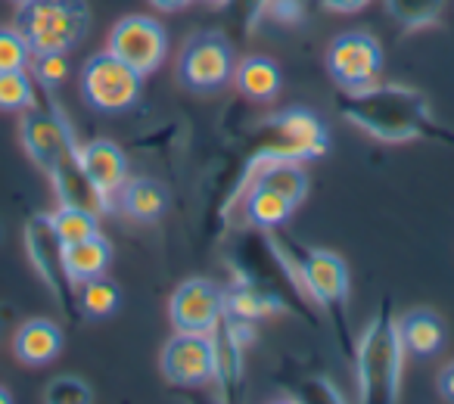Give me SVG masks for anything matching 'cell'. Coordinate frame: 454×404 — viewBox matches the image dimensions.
I'll return each instance as SVG.
<instances>
[{
    "mask_svg": "<svg viewBox=\"0 0 454 404\" xmlns=\"http://www.w3.org/2000/svg\"><path fill=\"white\" fill-rule=\"evenodd\" d=\"M342 115L371 137L386 144H404L433 131V115L417 90L395 84H373L358 94L342 97Z\"/></svg>",
    "mask_w": 454,
    "mask_h": 404,
    "instance_id": "1",
    "label": "cell"
},
{
    "mask_svg": "<svg viewBox=\"0 0 454 404\" xmlns=\"http://www.w3.org/2000/svg\"><path fill=\"white\" fill-rule=\"evenodd\" d=\"M404 346L389 311H380L358 339V398L367 404H392L402 389Z\"/></svg>",
    "mask_w": 454,
    "mask_h": 404,
    "instance_id": "2",
    "label": "cell"
},
{
    "mask_svg": "<svg viewBox=\"0 0 454 404\" xmlns=\"http://www.w3.org/2000/svg\"><path fill=\"white\" fill-rule=\"evenodd\" d=\"M16 32L35 53H72L90 28L84 0H22L16 10Z\"/></svg>",
    "mask_w": 454,
    "mask_h": 404,
    "instance_id": "3",
    "label": "cell"
},
{
    "mask_svg": "<svg viewBox=\"0 0 454 404\" xmlns=\"http://www.w3.org/2000/svg\"><path fill=\"white\" fill-rule=\"evenodd\" d=\"M140 90H144V75H137L109 50L94 53L82 69V97L97 113H128L137 106Z\"/></svg>",
    "mask_w": 454,
    "mask_h": 404,
    "instance_id": "4",
    "label": "cell"
},
{
    "mask_svg": "<svg viewBox=\"0 0 454 404\" xmlns=\"http://www.w3.org/2000/svg\"><path fill=\"white\" fill-rule=\"evenodd\" d=\"M259 159H290V162H305L327 152V128L315 113L305 109H286L274 115L259 131Z\"/></svg>",
    "mask_w": 454,
    "mask_h": 404,
    "instance_id": "5",
    "label": "cell"
},
{
    "mask_svg": "<svg viewBox=\"0 0 454 404\" xmlns=\"http://www.w3.org/2000/svg\"><path fill=\"white\" fill-rule=\"evenodd\" d=\"M177 78H181L184 88L200 90V94L224 88L234 78V50H231L224 35L206 32L190 38L187 47L181 50Z\"/></svg>",
    "mask_w": 454,
    "mask_h": 404,
    "instance_id": "6",
    "label": "cell"
},
{
    "mask_svg": "<svg viewBox=\"0 0 454 404\" xmlns=\"http://www.w3.org/2000/svg\"><path fill=\"white\" fill-rule=\"evenodd\" d=\"M26 252L32 259L35 271L41 274V280L47 284V290L53 292V299L59 302V308L75 315V284L66 274L63 261V240L57 237L51 224V215H32L26 221Z\"/></svg>",
    "mask_w": 454,
    "mask_h": 404,
    "instance_id": "7",
    "label": "cell"
},
{
    "mask_svg": "<svg viewBox=\"0 0 454 404\" xmlns=\"http://www.w3.org/2000/svg\"><path fill=\"white\" fill-rule=\"evenodd\" d=\"M327 69L346 94H358V90L377 84L380 72H383V50L371 35L346 32L330 44Z\"/></svg>",
    "mask_w": 454,
    "mask_h": 404,
    "instance_id": "8",
    "label": "cell"
},
{
    "mask_svg": "<svg viewBox=\"0 0 454 404\" xmlns=\"http://www.w3.org/2000/svg\"><path fill=\"white\" fill-rule=\"evenodd\" d=\"M109 53L131 66L137 75H153L165 63L168 53V35L150 16H125L109 32Z\"/></svg>",
    "mask_w": 454,
    "mask_h": 404,
    "instance_id": "9",
    "label": "cell"
},
{
    "mask_svg": "<svg viewBox=\"0 0 454 404\" xmlns=\"http://www.w3.org/2000/svg\"><path fill=\"white\" fill-rule=\"evenodd\" d=\"M162 373L171 385L202 389L218 379L212 333H177L162 348Z\"/></svg>",
    "mask_w": 454,
    "mask_h": 404,
    "instance_id": "10",
    "label": "cell"
},
{
    "mask_svg": "<svg viewBox=\"0 0 454 404\" xmlns=\"http://www.w3.org/2000/svg\"><path fill=\"white\" fill-rule=\"evenodd\" d=\"M177 333H215L227 317V296L206 277L184 280L168 302Z\"/></svg>",
    "mask_w": 454,
    "mask_h": 404,
    "instance_id": "11",
    "label": "cell"
},
{
    "mask_svg": "<svg viewBox=\"0 0 454 404\" xmlns=\"http://www.w3.org/2000/svg\"><path fill=\"white\" fill-rule=\"evenodd\" d=\"M299 274L309 286L311 299L327 311H340L348 296V268L340 255L327 249H305L299 259Z\"/></svg>",
    "mask_w": 454,
    "mask_h": 404,
    "instance_id": "12",
    "label": "cell"
},
{
    "mask_svg": "<svg viewBox=\"0 0 454 404\" xmlns=\"http://www.w3.org/2000/svg\"><path fill=\"white\" fill-rule=\"evenodd\" d=\"M78 165H82L90 187L100 193L103 206L113 209L115 193H119V187L128 181V156L121 152V146L103 137L90 140V144L78 146Z\"/></svg>",
    "mask_w": 454,
    "mask_h": 404,
    "instance_id": "13",
    "label": "cell"
},
{
    "mask_svg": "<svg viewBox=\"0 0 454 404\" xmlns=\"http://www.w3.org/2000/svg\"><path fill=\"white\" fill-rule=\"evenodd\" d=\"M115 206L125 212L131 221L150 224L159 221L168 209V190L153 177H128L115 193Z\"/></svg>",
    "mask_w": 454,
    "mask_h": 404,
    "instance_id": "14",
    "label": "cell"
},
{
    "mask_svg": "<svg viewBox=\"0 0 454 404\" xmlns=\"http://www.w3.org/2000/svg\"><path fill=\"white\" fill-rule=\"evenodd\" d=\"M13 352H16V358L28 367L51 364V361L63 352V330L53 321H47V317L26 321L13 339Z\"/></svg>",
    "mask_w": 454,
    "mask_h": 404,
    "instance_id": "15",
    "label": "cell"
},
{
    "mask_svg": "<svg viewBox=\"0 0 454 404\" xmlns=\"http://www.w3.org/2000/svg\"><path fill=\"white\" fill-rule=\"evenodd\" d=\"M398 323V339L404 346V354L411 358H433V354L442 352L445 346V323L439 321V315L433 311H408Z\"/></svg>",
    "mask_w": 454,
    "mask_h": 404,
    "instance_id": "16",
    "label": "cell"
},
{
    "mask_svg": "<svg viewBox=\"0 0 454 404\" xmlns=\"http://www.w3.org/2000/svg\"><path fill=\"white\" fill-rule=\"evenodd\" d=\"M63 261H66V274H69V280L78 286L82 280L106 274L109 261H113V246L103 240V234L84 237V240L63 246Z\"/></svg>",
    "mask_w": 454,
    "mask_h": 404,
    "instance_id": "17",
    "label": "cell"
},
{
    "mask_svg": "<svg viewBox=\"0 0 454 404\" xmlns=\"http://www.w3.org/2000/svg\"><path fill=\"white\" fill-rule=\"evenodd\" d=\"M293 212H296V206H293L290 199H284L278 190L265 187V183H259V181H253V187L243 196V215H247L249 224H255V228H262V230L286 224Z\"/></svg>",
    "mask_w": 454,
    "mask_h": 404,
    "instance_id": "18",
    "label": "cell"
},
{
    "mask_svg": "<svg viewBox=\"0 0 454 404\" xmlns=\"http://www.w3.org/2000/svg\"><path fill=\"white\" fill-rule=\"evenodd\" d=\"M255 181L278 190L293 206H299L309 196V175H305L302 162H290V159H259Z\"/></svg>",
    "mask_w": 454,
    "mask_h": 404,
    "instance_id": "19",
    "label": "cell"
},
{
    "mask_svg": "<svg viewBox=\"0 0 454 404\" xmlns=\"http://www.w3.org/2000/svg\"><path fill=\"white\" fill-rule=\"evenodd\" d=\"M234 78H237V88H240L249 100H259V103L274 100L280 90V69L268 57L243 59L234 69Z\"/></svg>",
    "mask_w": 454,
    "mask_h": 404,
    "instance_id": "20",
    "label": "cell"
},
{
    "mask_svg": "<svg viewBox=\"0 0 454 404\" xmlns=\"http://www.w3.org/2000/svg\"><path fill=\"white\" fill-rule=\"evenodd\" d=\"M75 305L84 317L90 321H100V317H109L119 311L121 305V296H119V286L113 280L100 277H90V280H82L75 290Z\"/></svg>",
    "mask_w": 454,
    "mask_h": 404,
    "instance_id": "21",
    "label": "cell"
},
{
    "mask_svg": "<svg viewBox=\"0 0 454 404\" xmlns=\"http://www.w3.org/2000/svg\"><path fill=\"white\" fill-rule=\"evenodd\" d=\"M51 224H53V230H57L59 240H63V246L84 240V237L100 234L97 212L84 209V206H69V202H59V209L51 215Z\"/></svg>",
    "mask_w": 454,
    "mask_h": 404,
    "instance_id": "22",
    "label": "cell"
},
{
    "mask_svg": "<svg viewBox=\"0 0 454 404\" xmlns=\"http://www.w3.org/2000/svg\"><path fill=\"white\" fill-rule=\"evenodd\" d=\"M38 103L35 94V78L28 75V69H13L0 72V113H26Z\"/></svg>",
    "mask_w": 454,
    "mask_h": 404,
    "instance_id": "23",
    "label": "cell"
},
{
    "mask_svg": "<svg viewBox=\"0 0 454 404\" xmlns=\"http://www.w3.org/2000/svg\"><path fill=\"white\" fill-rule=\"evenodd\" d=\"M445 0H386L389 13L402 22L404 28H420L435 22V16L442 13Z\"/></svg>",
    "mask_w": 454,
    "mask_h": 404,
    "instance_id": "24",
    "label": "cell"
},
{
    "mask_svg": "<svg viewBox=\"0 0 454 404\" xmlns=\"http://www.w3.org/2000/svg\"><path fill=\"white\" fill-rule=\"evenodd\" d=\"M44 401L47 404H90L94 401V392L78 377H57L47 383Z\"/></svg>",
    "mask_w": 454,
    "mask_h": 404,
    "instance_id": "25",
    "label": "cell"
},
{
    "mask_svg": "<svg viewBox=\"0 0 454 404\" xmlns=\"http://www.w3.org/2000/svg\"><path fill=\"white\" fill-rule=\"evenodd\" d=\"M28 63H32V50L26 38L16 28H0V72L28 69Z\"/></svg>",
    "mask_w": 454,
    "mask_h": 404,
    "instance_id": "26",
    "label": "cell"
},
{
    "mask_svg": "<svg viewBox=\"0 0 454 404\" xmlns=\"http://www.w3.org/2000/svg\"><path fill=\"white\" fill-rule=\"evenodd\" d=\"M227 308H231V315L237 317H265L271 315L274 308H278V302L274 299H268L265 292L259 290H237L234 296H227Z\"/></svg>",
    "mask_w": 454,
    "mask_h": 404,
    "instance_id": "27",
    "label": "cell"
},
{
    "mask_svg": "<svg viewBox=\"0 0 454 404\" xmlns=\"http://www.w3.org/2000/svg\"><path fill=\"white\" fill-rule=\"evenodd\" d=\"M32 72L47 90L59 88L69 75V63H66V53H35L32 57Z\"/></svg>",
    "mask_w": 454,
    "mask_h": 404,
    "instance_id": "28",
    "label": "cell"
},
{
    "mask_svg": "<svg viewBox=\"0 0 454 404\" xmlns=\"http://www.w3.org/2000/svg\"><path fill=\"white\" fill-rule=\"evenodd\" d=\"M224 4H231V7L237 10V16L243 19V26H253V22L265 13V7L271 4V0H224Z\"/></svg>",
    "mask_w": 454,
    "mask_h": 404,
    "instance_id": "29",
    "label": "cell"
},
{
    "mask_svg": "<svg viewBox=\"0 0 454 404\" xmlns=\"http://www.w3.org/2000/svg\"><path fill=\"white\" fill-rule=\"evenodd\" d=\"M327 10H336V13H358L361 7H367L371 0H321Z\"/></svg>",
    "mask_w": 454,
    "mask_h": 404,
    "instance_id": "30",
    "label": "cell"
},
{
    "mask_svg": "<svg viewBox=\"0 0 454 404\" xmlns=\"http://www.w3.org/2000/svg\"><path fill=\"white\" fill-rule=\"evenodd\" d=\"M439 392H442V398L454 401V364H448L445 370L439 373Z\"/></svg>",
    "mask_w": 454,
    "mask_h": 404,
    "instance_id": "31",
    "label": "cell"
},
{
    "mask_svg": "<svg viewBox=\"0 0 454 404\" xmlns=\"http://www.w3.org/2000/svg\"><path fill=\"white\" fill-rule=\"evenodd\" d=\"M153 7L162 10V13H177V10H184L190 4V0H150Z\"/></svg>",
    "mask_w": 454,
    "mask_h": 404,
    "instance_id": "32",
    "label": "cell"
},
{
    "mask_svg": "<svg viewBox=\"0 0 454 404\" xmlns=\"http://www.w3.org/2000/svg\"><path fill=\"white\" fill-rule=\"evenodd\" d=\"M0 404H13V395H10L7 385H0Z\"/></svg>",
    "mask_w": 454,
    "mask_h": 404,
    "instance_id": "33",
    "label": "cell"
},
{
    "mask_svg": "<svg viewBox=\"0 0 454 404\" xmlns=\"http://www.w3.org/2000/svg\"><path fill=\"white\" fill-rule=\"evenodd\" d=\"M208 4H224V0H208Z\"/></svg>",
    "mask_w": 454,
    "mask_h": 404,
    "instance_id": "34",
    "label": "cell"
},
{
    "mask_svg": "<svg viewBox=\"0 0 454 404\" xmlns=\"http://www.w3.org/2000/svg\"><path fill=\"white\" fill-rule=\"evenodd\" d=\"M0 237H4V228H0Z\"/></svg>",
    "mask_w": 454,
    "mask_h": 404,
    "instance_id": "35",
    "label": "cell"
},
{
    "mask_svg": "<svg viewBox=\"0 0 454 404\" xmlns=\"http://www.w3.org/2000/svg\"><path fill=\"white\" fill-rule=\"evenodd\" d=\"M16 4H22V0H16Z\"/></svg>",
    "mask_w": 454,
    "mask_h": 404,
    "instance_id": "36",
    "label": "cell"
}]
</instances>
